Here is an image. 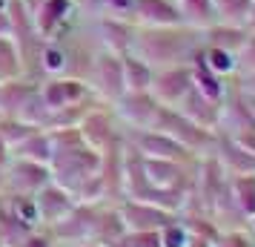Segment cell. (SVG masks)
<instances>
[{
	"label": "cell",
	"instance_id": "7a4b0ae2",
	"mask_svg": "<svg viewBox=\"0 0 255 247\" xmlns=\"http://www.w3.org/2000/svg\"><path fill=\"white\" fill-rule=\"evenodd\" d=\"M149 130L166 132L169 138H175L178 144H184L192 155L212 153L215 138H218V132L204 130V127L192 124V121H189L181 109H175V106H161V109H158V118H155V124H152Z\"/></svg>",
	"mask_w": 255,
	"mask_h": 247
},
{
	"label": "cell",
	"instance_id": "1f68e13d",
	"mask_svg": "<svg viewBox=\"0 0 255 247\" xmlns=\"http://www.w3.org/2000/svg\"><path fill=\"white\" fill-rule=\"evenodd\" d=\"M247 227H250V230H253V236H255V216H250V219H247Z\"/></svg>",
	"mask_w": 255,
	"mask_h": 247
},
{
	"label": "cell",
	"instance_id": "4fadbf2b",
	"mask_svg": "<svg viewBox=\"0 0 255 247\" xmlns=\"http://www.w3.org/2000/svg\"><path fill=\"white\" fill-rule=\"evenodd\" d=\"M95 26H98V37H101V46L98 49H109V52H118V55H127L129 49H132L135 29H138L132 20H121V17H95Z\"/></svg>",
	"mask_w": 255,
	"mask_h": 247
},
{
	"label": "cell",
	"instance_id": "7c38bea8",
	"mask_svg": "<svg viewBox=\"0 0 255 247\" xmlns=\"http://www.w3.org/2000/svg\"><path fill=\"white\" fill-rule=\"evenodd\" d=\"M35 201H37V210H40V224L43 227H52V224L63 222L75 210V204H78V199L72 196L69 190L55 184V181H49L43 190H37Z\"/></svg>",
	"mask_w": 255,
	"mask_h": 247
},
{
	"label": "cell",
	"instance_id": "8fae6325",
	"mask_svg": "<svg viewBox=\"0 0 255 247\" xmlns=\"http://www.w3.org/2000/svg\"><path fill=\"white\" fill-rule=\"evenodd\" d=\"M212 155L218 158V164L224 167L227 176H253L255 173V150L247 147L244 141H238V138H232V135L218 132Z\"/></svg>",
	"mask_w": 255,
	"mask_h": 247
},
{
	"label": "cell",
	"instance_id": "5bb4252c",
	"mask_svg": "<svg viewBox=\"0 0 255 247\" xmlns=\"http://www.w3.org/2000/svg\"><path fill=\"white\" fill-rule=\"evenodd\" d=\"M221 106L224 104H215V101H209V98H204V95L198 92L195 86L189 89V92L184 95V101L175 106V109H181L192 124H198V127H204V130H212L218 132V121H221Z\"/></svg>",
	"mask_w": 255,
	"mask_h": 247
},
{
	"label": "cell",
	"instance_id": "f546056e",
	"mask_svg": "<svg viewBox=\"0 0 255 247\" xmlns=\"http://www.w3.org/2000/svg\"><path fill=\"white\" fill-rule=\"evenodd\" d=\"M238 92H241V89H238ZM241 98H244V104H247V109H250V115H253V121H255V95L241 92Z\"/></svg>",
	"mask_w": 255,
	"mask_h": 247
},
{
	"label": "cell",
	"instance_id": "d4e9b609",
	"mask_svg": "<svg viewBox=\"0 0 255 247\" xmlns=\"http://www.w3.org/2000/svg\"><path fill=\"white\" fill-rule=\"evenodd\" d=\"M135 14V0H98V17H121L132 20ZM135 23V20H132Z\"/></svg>",
	"mask_w": 255,
	"mask_h": 247
},
{
	"label": "cell",
	"instance_id": "277c9868",
	"mask_svg": "<svg viewBox=\"0 0 255 247\" xmlns=\"http://www.w3.org/2000/svg\"><path fill=\"white\" fill-rule=\"evenodd\" d=\"M118 115L112 104H104V101H95L86 112L81 115V121L75 124L81 138L86 147H92L95 153L104 155L106 150H112L115 144H121V135H118Z\"/></svg>",
	"mask_w": 255,
	"mask_h": 247
},
{
	"label": "cell",
	"instance_id": "ac0fdd59",
	"mask_svg": "<svg viewBox=\"0 0 255 247\" xmlns=\"http://www.w3.org/2000/svg\"><path fill=\"white\" fill-rule=\"evenodd\" d=\"M152 78H155V69H152L146 60H140L138 55H132V52L124 55V81H127V92H149Z\"/></svg>",
	"mask_w": 255,
	"mask_h": 247
},
{
	"label": "cell",
	"instance_id": "5b68a950",
	"mask_svg": "<svg viewBox=\"0 0 255 247\" xmlns=\"http://www.w3.org/2000/svg\"><path fill=\"white\" fill-rule=\"evenodd\" d=\"M26 6L32 12V23H35L37 35L43 40L66 37V29L78 14V0H26Z\"/></svg>",
	"mask_w": 255,
	"mask_h": 247
},
{
	"label": "cell",
	"instance_id": "7402d4cb",
	"mask_svg": "<svg viewBox=\"0 0 255 247\" xmlns=\"http://www.w3.org/2000/svg\"><path fill=\"white\" fill-rule=\"evenodd\" d=\"M23 78V55L14 37H0V83Z\"/></svg>",
	"mask_w": 255,
	"mask_h": 247
},
{
	"label": "cell",
	"instance_id": "ba28073f",
	"mask_svg": "<svg viewBox=\"0 0 255 247\" xmlns=\"http://www.w3.org/2000/svg\"><path fill=\"white\" fill-rule=\"evenodd\" d=\"M118 213H121V222L127 227V233H143V230H161L172 222L178 213H169L158 207V204H149V201H138V199H124L118 204Z\"/></svg>",
	"mask_w": 255,
	"mask_h": 247
},
{
	"label": "cell",
	"instance_id": "30bf717a",
	"mask_svg": "<svg viewBox=\"0 0 255 247\" xmlns=\"http://www.w3.org/2000/svg\"><path fill=\"white\" fill-rule=\"evenodd\" d=\"M115 115L121 124H127L129 130H149L158 118L161 104L152 98V92H124L115 104Z\"/></svg>",
	"mask_w": 255,
	"mask_h": 247
},
{
	"label": "cell",
	"instance_id": "9c48e42d",
	"mask_svg": "<svg viewBox=\"0 0 255 247\" xmlns=\"http://www.w3.org/2000/svg\"><path fill=\"white\" fill-rule=\"evenodd\" d=\"M189 89H192V63H181L155 72L149 92L161 106H178Z\"/></svg>",
	"mask_w": 255,
	"mask_h": 247
},
{
	"label": "cell",
	"instance_id": "603a6c76",
	"mask_svg": "<svg viewBox=\"0 0 255 247\" xmlns=\"http://www.w3.org/2000/svg\"><path fill=\"white\" fill-rule=\"evenodd\" d=\"M212 6H215V23H230L247 29V14H250L253 0H212Z\"/></svg>",
	"mask_w": 255,
	"mask_h": 247
},
{
	"label": "cell",
	"instance_id": "ffe728a7",
	"mask_svg": "<svg viewBox=\"0 0 255 247\" xmlns=\"http://www.w3.org/2000/svg\"><path fill=\"white\" fill-rule=\"evenodd\" d=\"M247 29L244 26H230V23H212L204 29V43H212V46H221V49H232L238 52L247 40Z\"/></svg>",
	"mask_w": 255,
	"mask_h": 247
},
{
	"label": "cell",
	"instance_id": "3957f363",
	"mask_svg": "<svg viewBox=\"0 0 255 247\" xmlns=\"http://www.w3.org/2000/svg\"><path fill=\"white\" fill-rule=\"evenodd\" d=\"M86 81L92 86V95L104 104H115L121 95L127 92V81H124V55L109 52V49H98L89 66Z\"/></svg>",
	"mask_w": 255,
	"mask_h": 247
},
{
	"label": "cell",
	"instance_id": "44dd1931",
	"mask_svg": "<svg viewBox=\"0 0 255 247\" xmlns=\"http://www.w3.org/2000/svg\"><path fill=\"white\" fill-rule=\"evenodd\" d=\"M230 199L241 210L244 219L255 216V173L253 176H230Z\"/></svg>",
	"mask_w": 255,
	"mask_h": 247
},
{
	"label": "cell",
	"instance_id": "8992f818",
	"mask_svg": "<svg viewBox=\"0 0 255 247\" xmlns=\"http://www.w3.org/2000/svg\"><path fill=\"white\" fill-rule=\"evenodd\" d=\"M49 181H52L49 164H37V161H29V158H20V155H12L3 167V187L12 190V193L35 196Z\"/></svg>",
	"mask_w": 255,
	"mask_h": 247
},
{
	"label": "cell",
	"instance_id": "2e32d148",
	"mask_svg": "<svg viewBox=\"0 0 255 247\" xmlns=\"http://www.w3.org/2000/svg\"><path fill=\"white\" fill-rule=\"evenodd\" d=\"M192 86H195L204 98L215 101V104H224V101L230 98V92L235 89V83H230L227 78H221L215 72H209L207 66L198 63V60H192Z\"/></svg>",
	"mask_w": 255,
	"mask_h": 247
},
{
	"label": "cell",
	"instance_id": "484cf974",
	"mask_svg": "<svg viewBox=\"0 0 255 247\" xmlns=\"http://www.w3.org/2000/svg\"><path fill=\"white\" fill-rule=\"evenodd\" d=\"M215 247H255V236H253L250 227H247V230H244V227H235V230L218 233Z\"/></svg>",
	"mask_w": 255,
	"mask_h": 247
},
{
	"label": "cell",
	"instance_id": "83f0119b",
	"mask_svg": "<svg viewBox=\"0 0 255 247\" xmlns=\"http://www.w3.org/2000/svg\"><path fill=\"white\" fill-rule=\"evenodd\" d=\"M241 92L255 95V72H247V75H238V83H235Z\"/></svg>",
	"mask_w": 255,
	"mask_h": 247
},
{
	"label": "cell",
	"instance_id": "6da1fadb",
	"mask_svg": "<svg viewBox=\"0 0 255 247\" xmlns=\"http://www.w3.org/2000/svg\"><path fill=\"white\" fill-rule=\"evenodd\" d=\"M204 43V32L192 29L186 23L178 26H138L135 40H132V55L146 60L152 69H166V66H181L192 63L195 52Z\"/></svg>",
	"mask_w": 255,
	"mask_h": 247
},
{
	"label": "cell",
	"instance_id": "d6986e66",
	"mask_svg": "<svg viewBox=\"0 0 255 247\" xmlns=\"http://www.w3.org/2000/svg\"><path fill=\"white\" fill-rule=\"evenodd\" d=\"M178 12H181V20L192 29H207V26L215 23V6L212 0H175Z\"/></svg>",
	"mask_w": 255,
	"mask_h": 247
},
{
	"label": "cell",
	"instance_id": "9a60e30c",
	"mask_svg": "<svg viewBox=\"0 0 255 247\" xmlns=\"http://www.w3.org/2000/svg\"><path fill=\"white\" fill-rule=\"evenodd\" d=\"M135 26H178L181 12L175 6V0H135Z\"/></svg>",
	"mask_w": 255,
	"mask_h": 247
},
{
	"label": "cell",
	"instance_id": "e0dca14e",
	"mask_svg": "<svg viewBox=\"0 0 255 247\" xmlns=\"http://www.w3.org/2000/svg\"><path fill=\"white\" fill-rule=\"evenodd\" d=\"M198 63H204L209 72H215L221 78H230V75H238V52L232 49H221V46H212V43H201V49L195 52Z\"/></svg>",
	"mask_w": 255,
	"mask_h": 247
},
{
	"label": "cell",
	"instance_id": "52a82bcc",
	"mask_svg": "<svg viewBox=\"0 0 255 247\" xmlns=\"http://www.w3.org/2000/svg\"><path fill=\"white\" fill-rule=\"evenodd\" d=\"M127 144L143 158H169V161H189L192 153L161 130H129Z\"/></svg>",
	"mask_w": 255,
	"mask_h": 247
},
{
	"label": "cell",
	"instance_id": "4316f807",
	"mask_svg": "<svg viewBox=\"0 0 255 247\" xmlns=\"http://www.w3.org/2000/svg\"><path fill=\"white\" fill-rule=\"evenodd\" d=\"M238 75H247V72H255V35L250 32L244 46L238 49Z\"/></svg>",
	"mask_w": 255,
	"mask_h": 247
},
{
	"label": "cell",
	"instance_id": "4dcf8cb0",
	"mask_svg": "<svg viewBox=\"0 0 255 247\" xmlns=\"http://www.w3.org/2000/svg\"><path fill=\"white\" fill-rule=\"evenodd\" d=\"M247 32L255 35V0H253V6H250V14H247Z\"/></svg>",
	"mask_w": 255,
	"mask_h": 247
},
{
	"label": "cell",
	"instance_id": "f1b7e54d",
	"mask_svg": "<svg viewBox=\"0 0 255 247\" xmlns=\"http://www.w3.org/2000/svg\"><path fill=\"white\" fill-rule=\"evenodd\" d=\"M0 37H12V12L0 9Z\"/></svg>",
	"mask_w": 255,
	"mask_h": 247
},
{
	"label": "cell",
	"instance_id": "cb8c5ba5",
	"mask_svg": "<svg viewBox=\"0 0 255 247\" xmlns=\"http://www.w3.org/2000/svg\"><path fill=\"white\" fill-rule=\"evenodd\" d=\"M161 247H189V227L184 219L175 216L166 227H161Z\"/></svg>",
	"mask_w": 255,
	"mask_h": 247
}]
</instances>
